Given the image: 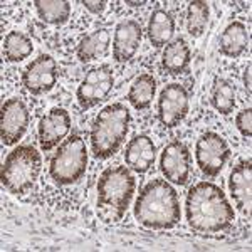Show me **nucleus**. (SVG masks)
<instances>
[{"mask_svg":"<svg viewBox=\"0 0 252 252\" xmlns=\"http://www.w3.org/2000/svg\"><path fill=\"white\" fill-rule=\"evenodd\" d=\"M113 88H115V72L111 66L103 64L86 72L76 91V99L83 109H91L106 101L113 93Z\"/></svg>","mask_w":252,"mask_h":252,"instance_id":"nucleus-8","label":"nucleus"},{"mask_svg":"<svg viewBox=\"0 0 252 252\" xmlns=\"http://www.w3.org/2000/svg\"><path fill=\"white\" fill-rule=\"evenodd\" d=\"M136 190V180L126 166H109L97 182V215L103 222L115 223L125 217Z\"/></svg>","mask_w":252,"mask_h":252,"instance_id":"nucleus-3","label":"nucleus"},{"mask_svg":"<svg viewBox=\"0 0 252 252\" xmlns=\"http://www.w3.org/2000/svg\"><path fill=\"white\" fill-rule=\"evenodd\" d=\"M190 109V93L185 86L172 83L161 89L158 97V120L165 128H177Z\"/></svg>","mask_w":252,"mask_h":252,"instance_id":"nucleus-10","label":"nucleus"},{"mask_svg":"<svg viewBox=\"0 0 252 252\" xmlns=\"http://www.w3.org/2000/svg\"><path fill=\"white\" fill-rule=\"evenodd\" d=\"M187 222L198 234H219L230 229L235 220V212L225 193L219 185L198 182L187 193L185 200Z\"/></svg>","mask_w":252,"mask_h":252,"instance_id":"nucleus-1","label":"nucleus"},{"mask_svg":"<svg viewBox=\"0 0 252 252\" xmlns=\"http://www.w3.org/2000/svg\"><path fill=\"white\" fill-rule=\"evenodd\" d=\"M247 46H249V32H247L246 24L235 20V22H230L223 29L220 35V44H219V51L225 58L237 59L246 52Z\"/></svg>","mask_w":252,"mask_h":252,"instance_id":"nucleus-20","label":"nucleus"},{"mask_svg":"<svg viewBox=\"0 0 252 252\" xmlns=\"http://www.w3.org/2000/svg\"><path fill=\"white\" fill-rule=\"evenodd\" d=\"M229 190L235 205L241 212L251 219L252 207V163L251 160H241L234 166L229 178Z\"/></svg>","mask_w":252,"mask_h":252,"instance_id":"nucleus-15","label":"nucleus"},{"mask_svg":"<svg viewBox=\"0 0 252 252\" xmlns=\"http://www.w3.org/2000/svg\"><path fill=\"white\" fill-rule=\"evenodd\" d=\"M230 155V146L222 135L207 131L197 140L195 145V160L200 172L207 177H217L227 165Z\"/></svg>","mask_w":252,"mask_h":252,"instance_id":"nucleus-7","label":"nucleus"},{"mask_svg":"<svg viewBox=\"0 0 252 252\" xmlns=\"http://www.w3.org/2000/svg\"><path fill=\"white\" fill-rule=\"evenodd\" d=\"M42 170V157L32 145L12 150L2 166V185L12 195H24L37 182Z\"/></svg>","mask_w":252,"mask_h":252,"instance_id":"nucleus-5","label":"nucleus"},{"mask_svg":"<svg viewBox=\"0 0 252 252\" xmlns=\"http://www.w3.org/2000/svg\"><path fill=\"white\" fill-rule=\"evenodd\" d=\"M143 39L141 24L135 19L121 20L115 29L113 39V59L120 64L129 63L136 56Z\"/></svg>","mask_w":252,"mask_h":252,"instance_id":"nucleus-14","label":"nucleus"},{"mask_svg":"<svg viewBox=\"0 0 252 252\" xmlns=\"http://www.w3.org/2000/svg\"><path fill=\"white\" fill-rule=\"evenodd\" d=\"M129 123L131 113L123 103H113L101 109L89 133L91 153L94 158L106 160L118 153L129 131Z\"/></svg>","mask_w":252,"mask_h":252,"instance_id":"nucleus-4","label":"nucleus"},{"mask_svg":"<svg viewBox=\"0 0 252 252\" xmlns=\"http://www.w3.org/2000/svg\"><path fill=\"white\" fill-rule=\"evenodd\" d=\"M210 104L215 111H219L223 116H229L234 113L235 108V89L232 84L223 78H217L212 84L210 93Z\"/></svg>","mask_w":252,"mask_h":252,"instance_id":"nucleus-24","label":"nucleus"},{"mask_svg":"<svg viewBox=\"0 0 252 252\" xmlns=\"http://www.w3.org/2000/svg\"><path fill=\"white\" fill-rule=\"evenodd\" d=\"M210 19V7L207 2L193 0L187 7V31L192 37H200Z\"/></svg>","mask_w":252,"mask_h":252,"instance_id":"nucleus-25","label":"nucleus"},{"mask_svg":"<svg viewBox=\"0 0 252 252\" xmlns=\"http://www.w3.org/2000/svg\"><path fill=\"white\" fill-rule=\"evenodd\" d=\"M59 79V67L52 56L40 54L22 72V84L32 96H42L52 91Z\"/></svg>","mask_w":252,"mask_h":252,"instance_id":"nucleus-9","label":"nucleus"},{"mask_svg":"<svg viewBox=\"0 0 252 252\" xmlns=\"http://www.w3.org/2000/svg\"><path fill=\"white\" fill-rule=\"evenodd\" d=\"M157 160V146L146 135H138L126 145L125 161L126 166L136 173H146Z\"/></svg>","mask_w":252,"mask_h":252,"instance_id":"nucleus-16","label":"nucleus"},{"mask_svg":"<svg viewBox=\"0 0 252 252\" xmlns=\"http://www.w3.org/2000/svg\"><path fill=\"white\" fill-rule=\"evenodd\" d=\"M126 5H129V7H143V5H146V2L143 0V2H126Z\"/></svg>","mask_w":252,"mask_h":252,"instance_id":"nucleus-29","label":"nucleus"},{"mask_svg":"<svg viewBox=\"0 0 252 252\" xmlns=\"http://www.w3.org/2000/svg\"><path fill=\"white\" fill-rule=\"evenodd\" d=\"M71 115L64 108H52L39 121V143L42 152H51L67 138L71 131Z\"/></svg>","mask_w":252,"mask_h":252,"instance_id":"nucleus-13","label":"nucleus"},{"mask_svg":"<svg viewBox=\"0 0 252 252\" xmlns=\"http://www.w3.org/2000/svg\"><path fill=\"white\" fill-rule=\"evenodd\" d=\"M32 51H34V44L29 35H26L24 32L12 31L3 39V56L9 63H20L27 59Z\"/></svg>","mask_w":252,"mask_h":252,"instance_id":"nucleus-23","label":"nucleus"},{"mask_svg":"<svg viewBox=\"0 0 252 252\" xmlns=\"http://www.w3.org/2000/svg\"><path fill=\"white\" fill-rule=\"evenodd\" d=\"M111 46V32L108 29H96L91 34L84 35L76 49V58L81 63H91L108 54Z\"/></svg>","mask_w":252,"mask_h":252,"instance_id":"nucleus-19","label":"nucleus"},{"mask_svg":"<svg viewBox=\"0 0 252 252\" xmlns=\"http://www.w3.org/2000/svg\"><path fill=\"white\" fill-rule=\"evenodd\" d=\"M148 39L153 47H165L175 34V17L170 10L158 7L152 12L148 22Z\"/></svg>","mask_w":252,"mask_h":252,"instance_id":"nucleus-18","label":"nucleus"},{"mask_svg":"<svg viewBox=\"0 0 252 252\" xmlns=\"http://www.w3.org/2000/svg\"><path fill=\"white\" fill-rule=\"evenodd\" d=\"M160 170L165 180L175 185H187L192 173V155L185 143L173 140L163 148L160 157Z\"/></svg>","mask_w":252,"mask_h":252,"instance_id":"nucleus-11","label":"nucleus"},{"mask_svg":"<svg viewBox=\"0 0 252 252\" xmlns=\"http://www.w3.org/2000/svg\"><path fill=\"white\" fill-rule=\"evenodd\" d=\"M39 19L51 26H63L71 17V3L66 0H35Z\"/></svg>","mask_w":252,"mask_h":252,"instance_id":"nucleus-22","label":"nucleus"},{"mask_svg":"<svg viewBox=\"0 0 252 252\" xmlns=\"http://www.w3.org/2000/svg\"><path fill=\"white\" fill-rule=\"evenodd\" d=\"M192 61L189 42L184 37H178L165 46L163 56H161V69L170 76H180L187 72Z\"/></svg>","mask_w":252,"mask_h":252,"instance_id":"nucleus-17","label":"nucleus"},{"mask_svg":"<svg viewBox=\"0 0 252 252\" xmlns=\"http://www.w3.org/2000/svg\"><path fill=\"white\" fill-rule=\"evenodd\" d=\"M157 93V79L148 72H143L133 81L128 91V103L138 111H145L152 106Z\"/></svg>","mask_w":252,"mask_h":252,"instance_id":"nucleus-21","label":"nucleus"},{"mask_svg":"<svg viewBox=\"0 0 252 252\" xmlns=\"http://www.w3.org/2000/svg\"><path fill=\"white\" fill-rule=\"evenodd\" d=\"M251 72H252V64L247 63V67L244 71V86H246L247 93L251 94V89H252V83H251Z\"/></svg>","mask_w":252,"mask_h":252,"instance_id":"nucleus-28","label":"nucleus"},{"mask_svg":"<svg viewBox=\"0 0 252 252\" xmlns=\"http://www.w3.org/2000/svg\"><path fill=\"white\" fill-rule=\"evenodd\" d=\"M182 217L177 190L163 178H155L143 187L135 204V219L146 229L168 230Z\"/></svg>","mask_w":252,"mask_h":252,"instance_id":"nucleus-2","label":"nucleus"},{"mask_svg":"<svg viewBox=\"0 0 252 252\" xmlns=\"http://www.w3.org/2000/svg\"><path fill=\"white\" fill-rule=\"evenodd\" d=\"M88 148L79 135L64 140L49 163V175L61 187L72 185L83 178L88 168Z\"/></svg>","mask_w":252,"mask_h":252,"instance_id":"nucleus-6","label":"nucleus"},{"mask_svg":"<svg viewBox=\"0 0 252 252\" xmlns=\"http://www.w3.org/2000/svg\"><path fill=\"white\" fill-rule=\"evenodd\" d=\"M235 126L241 131V135L244 138H251L252 136V109H242L237 116H235Z\"/></svg>","mask_w":252,"mask_h":252,"instance_id":"nucleus-26","label":"nucleus"},{"mask_svg":"<svg viewBox=\"0 0 252 252\" xmlns=\"http://www.w3.org/2000/svg\"><path fill=\"white\" fill-rule=\"evenodd\" d=\"M31 123V115L26 103L19 97H10L2 104L0 115V138L5 146L17 145L26 135Z\"/></svg>","mask_w":252,"mask_h":252,"instance_id":"nucleus-12","label":"nucleus"},{"mask_svg":"<svg viewBox=\"0 0 252 252\" xmlns=\"http://www.w3.org/2000/svg\"><path fill=\"white\" fill-rule=\"evenodd\" d=\"M83 5L86 7L89 12H93V14H103L108 3L104 2V0H94V2H91V0H84Z\"/></svg>","mask_w":252,"mask_h":252,"instance_id":"nucleus-27","label":"nucleus"}]
</instances>
